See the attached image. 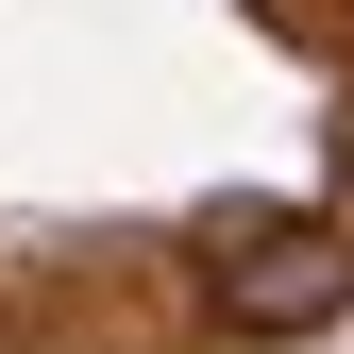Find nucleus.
<instances>
[{
	"label": "nucleus",
	"mask_w": 354,
	"mask_h": 354,
	"mask_svg": "<svg viewBox=\"0 0 354 354\" xmlns=\"http://www.w3.org/2000/svg\"><path fill=\"white\" fill-rule=\"evenodd\" d=\"M203 304L236 337H321L354 304V236H321V219H219L203 236Z\"/></svg>",
	"instance_id": "nucleus-1"
}]
</instances>
